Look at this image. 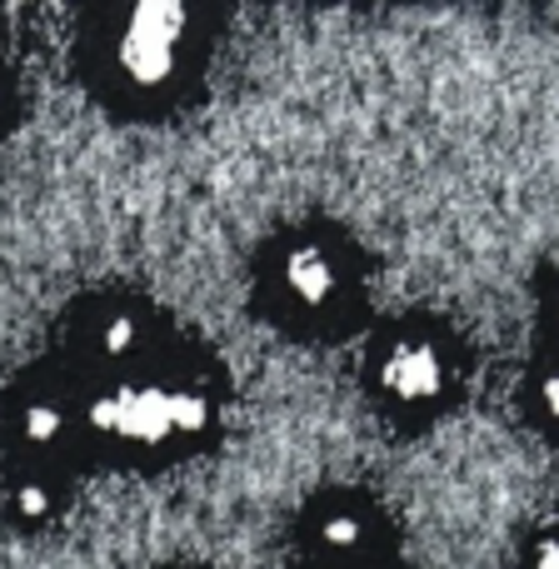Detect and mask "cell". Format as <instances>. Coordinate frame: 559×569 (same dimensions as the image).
<instances>
[{"label": "cell", "mask_w": 559, "mask_h": 569, "mask_svg": "<svg viewBox=\"0 0 559 569\" xmlns=\"http://www.w3.org/2000/svg\"><path fill=\"white\" fill-rule=\"evenodd\" d=\"M320 540H325V550L350 555V550H360V545H365V525L350 520V515H335V520H325Z\"/></svg>", "instance_id": "obj_4"}, {"label": "cell", "mask_w": 559, "mask_h": 569, "mask_svg": "<svg viewBox=\"0 0 559 569\" xmlns=\"http://www.w3.org/2000/svg\"><path fill=\"white\" fill-rule=\"evenodd\" d=\"M540 400H545V415H550V420H559V370L540 385Z\"/></svg>", "instance_id": "obj_7"}, {"label": "cell", "mask_w": 559, "mask_h": 569, "mask_svg": "<svg viewBox=\"0 0 559 569\" xmlns=\"http://www.w3.org/2000/svg\"><path fill=\"white\" fill-rule=\"evenodd\" d=\"M130 345H136V320H116V325L106 330V350H110V355H126Z\"/></svg>", "instance_id": "obj_5"}, {"label": "cell", "mask_w": 559, "mask_h": 569, "mask_svg": "<svg viewBox=\"0 0 559 569\" xmlns=\"http://www.w3.org/2000/svg\"><path fill=\"white\" fill-rule=\"evenodd\" d=\"M285 290H290L295 305H305V310H325V305L340 295V266H335L320 246H305L285 260Z\"/></svg>", "instance_id": "obj_3"}, {"label": "cell", "mask_w": 559, "mask_h": 569, "mask_svg": "<svg viewBox=\"0 0 559 569\" xmlns=\"http://www.w3.org/2000/svg\"><path fill=\"white\" fill-rule=\"evenodd\" d=\"M186 30V10L180 6H146L130 16V30L120 40V66L140 86H160L176 70V46Z\"/></svg>", "instance_id": "obj_1"}, {"label": "cell", "mask_w": 559, "mask_h": 569, "mask_svg": "<svg viewBox=\"0 0 559 569\" xmlns=\"http://www.w3.org/2000/svg\"><path fill=\"white\" fill-rule=\"evenodd\" d=\"M26 425H30V440H50V435L60 430V415H56V410H40V405H36Z\"/></svg>", "instance_id": "obj_6"}, {"label": "cell", "mask_w": 559, "mask_h": 569, "mask_svg": "<svg viewBox=\"0 0 559 569\" xmlns=\"http://www.w3.org/2000/svg\"><path fill=\"white\" fill-rule=\"evenodd\" d=\"M380 385L390 390V400L400 405H425L445 390V360L430 340H405L385 355Z\"/></svg>", "instance_id": "obj_2"}, {"label": "cell", "mask_w": 559, "mask_h": 569, "mask_svg": "<svg viewBox=\"0 0 559 569\" xmlns=\"http://www.w3.org/2000/svg\"><path fill=\"white\" fill-rule=\"evenodd\" d=\"M530 569H559V540H545L540 550H535V565Z\"/></svg>", "instance_id": "obj_8"}]
</instances>
